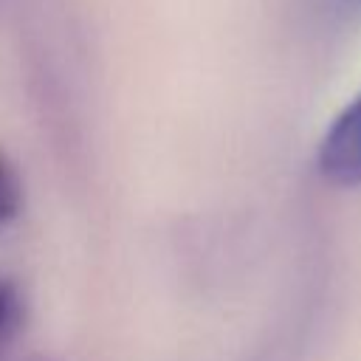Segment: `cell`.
I'll return each instance as SVG.
<instances>
[{
  "instance_id": "1",
  "label": "cell",
  "mask_w": 361,
  "mask_h": 361,
  "mask_svg": "<svg viewBox=\"0 0 361 361\" xmlns=\"http://www.w3.org/2000/svg\"><path fill=\"white\" fill-rule=\"evenodd\" d=\"M319 169L333 183H361V93L327 127Z\"/></svg>"
},
{
  "instance_id": "3",
  "label": "cell",
  "mask_w": 361,
  "mask_h": 361,
  "mask_svg": "<svg viewBox=\"0 0 361 361\" xmlns=\"http://www.w3.org/2000/svg\"><path fill=\"white\" fill-rule=\"evenodd\" d=\"M17 322H20V299L11 285L0 282V344L11 338V333L17 330Z\"/></svg>"
},
{
  "instance_id": "2",
  "label": "cell",
  "mask_w": 361,
  "mask_h": 361,
  "mask_svg": "<svg viewBox=\"0 0 361 361\" xmlns=\"http://www.w3.org/2000/svg\"><path fill=\"white\" fill-rule=\"evenodd\" d=\"M20 209V180L14 169L0 158V223H8Z\"/></svg>"
}]
</instances>
